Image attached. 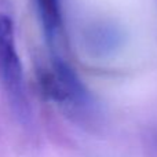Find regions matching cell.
<instances>
[{"instance_id":"2","label":"cell","mask_w":157,"mask_h":157,"mask_svg":"<svg viewBox=\"0 0 157 157\" xmlns=\"http://www.w3.org/2000/svg\"><path fill=\"white\" fill-rule=\"evenodd\" d=\"M0 83L21 121L30 117L22 62L17 50L15 21L10 2L0 0Z\"/></svg>"},{"instance_id":"1","label":"cell","mask_w":157,"mask_h":157,"mask_svg":"<svg viewBox=\"0 0 157 157\" xmlns=\"http://www.w3.org/2000/svg\"><path fill=\"white\" fill-rule=\"evenodd\" d=\"M39 83L43 94L73 120L86 124L97 117L92 97L65 61H50L39 73Z\"/></svg>"},{"instance_id":"4","label":"cell","mask_w":157,"mask_h":157,"mask_svg":"<svg viewBox=\"0 0 157 157\" xmlns=\"http://www.w3.org/2000/svg\"><path fill=\"white\" fill-rule=\"evenodd\" d=\"M155 146L157 147V134H156V135H155Z\"/></svg>"},{"instance_id":"3","label":"cell","mask_w":157,"mask_h":157,"mask_svg":"<svg viewBox=\"0 0 157 157\" xmlns=\"http://www.w3.org/2000/svg\"><path fill=\"white\" fill-rule=\"evenodd\" d=\"M44 35L51 44H57L62 35V6L61 0H35Z\"/></svg>"}]
</instances>
